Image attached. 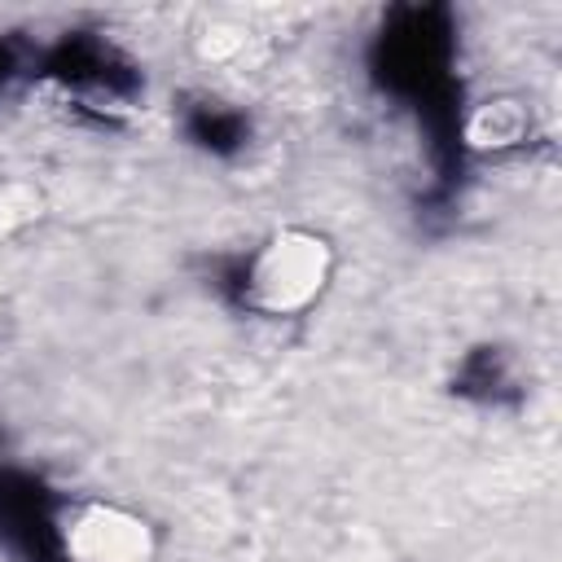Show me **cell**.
Returning <instances> with one entry per match:
<instances>
[{"mask_svg":"<svg viewBox=\"0 0 562 562\" xmlns=\"http://www.w3.org/2000/svg\"><path fill=\"white\" fill-rule=\"evenodd\" d=\"M334 277V241L316 228H277L268 233L241 268V303L255 316H303Z\"/></svg>","mask_w":562,"mask_h":562,"instance_id":"1","label":"cell"},{"mask_svg":"<svg viewBox=\"0 0 562 562\" xmlns=\"http://www.w3.org/2000/svg\"><path fill=\"white\" fill-rule=\"evenodd\" d=\"M531 136V110L522 97H483L470 114H465V145L479 154H505L527 145Z\"/></svg>","mask_w":562,"mask_h":562,"instance_id":"3","label":"cell"},{"mask_svg":"<svg viewBox=\"0 0 562 562\" xmlns=\"http://www.w3.org/2000/svg\"><path fill=\"white\" fill-rule=\"evenodd\" d=\"M66 562H154L158 536L145 514L114 501H79L57 518Z\"/></svg>","mask_w":562,"mask_h":562,"instance_id":"2","label":"cell"}]
</instances>
